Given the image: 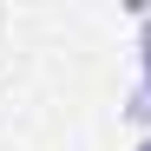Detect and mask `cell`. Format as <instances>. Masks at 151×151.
Returning <instances> with one entry per match:
<instances>
[{
    "label": "cell",
    "instance_id": "1",
    "mask_svg": "<svg viewBox=\"0 0 151 151\" xmlns=\"http://www.w3.org/2000/svg\"><path fill=\"white\" fill-rule=\"evenodd\" d=\"M138 66H145V72H138L132 99H125V118L145 125V118H151V13H145V7H138Z\"/></svg>",
    "mask_w": 151,
    "mask_h": 151
},
{
    "label": "cell",
    "instance_id": "2",
    "mask_svg": "<svg viewBox=\"0 0 151 151\" xmlns=\"http://www.w3.org/2000/svg\"><path fill=\"white\" fill-rule=\"evenodd\" d=\"M132 151H151V132H145V138H138V145H132Z\"/></svg>",
    "mask_w": 151,
    "mask_h": 151
}]
</instances>
